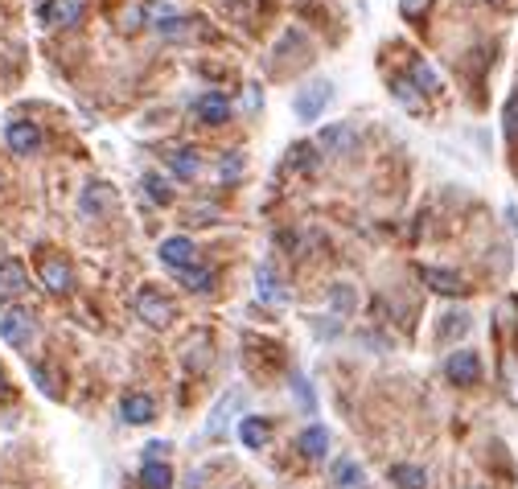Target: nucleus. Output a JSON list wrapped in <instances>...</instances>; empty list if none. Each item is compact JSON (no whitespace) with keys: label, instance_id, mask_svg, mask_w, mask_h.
<instances>
[{"label":"nucleus","instance_id":"f257e3e1","mask_svg":"<svg viewBox=\"0 0 518 489\" xmlns=\"http://www.w3.org/2000/svg\"><path fill=\"white\" fill-rule=\"evenodd\" d=\"M136 317L144 325H152V330H165V325H173L177 309H173L169 296H161V288H140L136 292Z\"/></svg>","mask_w":518,"mask_h":489},{"label":"nucleus","instance_id":"f03ea898","mask_svg":"<svg viewBox=\"0 0 518 489\" xmlns=\"http://www.w3.org/2000/svg\"><path fill=\"white\" fill-rule=\"evenodd\" d=\"M37 325H34V312L29 309H5V317H0V338L9 341L13 350H29V341H34Z\"/></svg>","mask_w":518,"mask_h":489},{"label":"nucleus","instance_id":"7ed1b4c3","mask_svg":"<svg viewBox=\"0 0 518 489\" xmlns=\"http://www.w3.org/2000/svg\"><path fill=\"white\" fill-rule=\"evenodd\" d=\"M37 276H42V284L50 288L54 296H66L74 288L71 264H66L62 255H54V251H42V259H37Z\"/></svg>","mask_w":518,"mask_h":489},{"label":"nucleus","instance_id":"20e7f679","mask_svg":"<svg viewBox=\"0 0 518 489\" xmlns=\"http://www.w3.org/2000/svg\"><path fill=\"white\" fill-rule=\"evenodd\" d=\"M445 374L453 387H474L477 379H482V358H477L474 350H456V354H448Z\"/></svg>","mask_w":518,"mask_h":489},{"label":"nucleus","instance_id":"39448f33","mask_svg":"<svg viewBox=\"0 0 518 489\" xmlns=\"http://www.w3.org/2000/svg\"><path fill=\"white\" fill-rule=\"evenodd\" d=\"M5 144H9L17 157H34V152L42 149V128L29 124V120H13V124L5 128Z\"/></svg>","mask_w":518,"mask_h":489},{"label":"nucleus","instance_id":"423d86ee","mask_svg":"<svg viewBox=\"0 0 518 489\" xmlns=\"http://www.w3.org/2000/svg\"><path fill=\"white\" fill-rule=\"evenodd\" d=\"M82 13H87V0H50L42 9V21L50 29H71L82 21Z\"/></svg>","mask_w":518,"mask_h":489},{"label":"nucleus","instance_id":"0eeeda50","mask_svg":"<svg viewBox=\"0 0 518 489\" xmlns=\"http://www.w3.org/2000/svg\"><path fill=\"white\" fill-rule=\"evenodd\" d=\"M29 288V272L21 259H0V304L17 301L21 292Z\"/></svg>","mask_w":518,"mask_h":489},{"label":"nucleus","instance_id":"6e6552de","mask_svg":"<svg viewBox=\"0 0 518 489\" xmlns=\"http://www.w3.org/2000/svg\"><path fill=\"white\" fill-rule=\"evenodd\" d=\"M194 116L202 120V124H210V128L226 124V116H231V99H226L223 91H206V95L194 99Z\"/></svg>","mask_w":518,"mask_h":489},{"label":"nucleus","instance_id":"1a4fd4ad","mask_svg":"<svg viewBox=\"0 0 518 489\" xmlns=\"http://www.w3.org/2000/svg\"><path fill=\"white\" fill-rule=\"evenodd\" d=\"M157 255H161V264L173 267V272H186V267L197 264V251H194V243H189L186 235H173V239H165Z\"/></svg>","mask_w":518,"mask_h":489},{"label":"nucleus","instance_id":"9d476101","mask_svg":"<svg viewBox=\"0 0 518 489\" xmlns=\"http://www.w3.org/2000/svg\"><path fill=\"white\" fill-rule=\"evenodd\" d=\"M330 82H309V87H304L301 91V95H296V116H301V120H317V116H321V111H325V103H330Z\"/></svg>","mask_w":518,"mask_h":489},{"label":"nucleus","instance_id":"9b49d317","mask_svg":"<svg viewBox=\"0 0 518 489\" xmlns=\"http://www.w3.org/2000/svg\"><path fill=\"white\" fill-rule=\"evenodd\" d=\"M420 280L440 296H465L469 292V284H465L456 272H445V267H420Z\"/></svg>","mask_w":518,"mask_h":489},{"label":"nucleus","instance_id":"f8f14e48","mask_svg":"<svg viewBox=\"0 0 518 489\" xmlns=\"http://www.w3.org/2000/svg\"><path fill=\"white\" fill-rule=\"evenodd\" d=\"M321 149H325V152H338V157L354 152V149H358L354 128H350V124H330V128L321 132Z\"/></svg>","mask_w":518,"mask_h":489},{"label":"nucleus","instance_id":"ddd939ff","mask_svg":"<svg viewBox=\"0 0 518 489\" xmlns=\"http://www.w3.org/2000/svg\"><path fill=\"white\" fill-rule=\"evenodd\" d=\"M296 448H301L309 461H321L325 453H330V432H325L321 424H313V427H304L301 436H296Z\"/></svg>","mask_w":518,"mask_h":489},{"label":"nucleus","instance_id":"4468645a","mask_svg":"<svg viewBox=\"0 0 518 489\" xmlns=\"http://www.w3.org/2000/svg\"><path fill=\"white\" fill-rule=\"evenodd\" d=\"M120 416H124L128 424L144 427V424H152V416H157V408H152V399H149V395H124V403H120Z\"/></svg>","mask_w":518,"mask_h":489},{"label":"nucleus","instance_id":"2eb2a0df","mask_svg":"<svg viewBox=\"0 0 518 489\" xmlns=\"http://www.w3.org/2000/svg\"><path fill=\"white\" fill-rule=\"evenodd\" d=\"M181 276V284L189 288V292H197V296H206V292H215V272L210 267H202V264H194V267H186V272H177Z\"/></svg>","mask_w":518,"mask_h":489},{"label":"nucleus","instance_id":"dca6fc26","mask_svg":"<svg viewBox=\"0 0 518 489\" xmlns=\"http://www.w3.org/2000/svg\"><path fill=\"white\" fill-rule=\"evenodd\" d=\"M239 436H243V445H247L251 453H259V448L268 445L272 427H268V419H259V416H247V419H243V427H239Z\"/></svg>","mask_w":518,"mask_h":489},{"label":"nucleus","instance_id":"f3484780","mask_svg":"<svg viewBox=\"0 0 518 489\" xmlns=\"http://www.w3.org/2000/svg\"><path fill=\"white\" fill-rule=\"evenodd\" d=\"M387 481H391L395 489H424L428 485L424 469H416V465H391V469H387Z\"/></svg>","mask_w":518,"mask_h":489},{"label":"nucleus","instance_id":"a211bd4d","mask_svg":"<svg viewBox=\"0 0 518 489\" xmlns=\"http://www.w3.org/2000/svg\"><path fill=\"white\" fill-rule=\"evenodd\" d=\"M140 485H144V489H173V469H169L165 461H144Z\"/></svg>","mask_w":518,"mask_h":489},{"label":"nucleus","instance_id":"6ab92c4d","mask_svg":"<svg viewBox=\"0 0 518 489\" xmlns=\"http://www.w3.org/2000/svg\"><path fill=\"white\" fill-rule=\"evenodd\" d=\"M169 165H173V173H177L181 181H194L197 177V165H202V160H197V149H177L169 157Z\"/></svg>","mask_w":518,"mask_h":489},{"label":"nucleus","instance_id":"aec40b11","mask_svg":"<svg viewBox=\"0 0 518 489\" xmlns=\"http://www.w3.org/2000/svg\"><path fill=\"white\" fill-rule=\"evenodd\" d=\"M255 284H259V296H264V301H268V304H284V292H280V280H276V272H272L268 264L259 267Z\"/></svg>","mask_w":518,"mask_h":489},{"label":"nucleus","instance_id":"412c9836","mask_svg":"<svg viewBox=\"0 0 518 489\" xmlns=\"http://www.w3.org/2000/svg\"><path fill=\"white\" fill-rule=\"evenodd\" d=\"M333 485L338 489H362V469H358V461H338L333 465Z\"/></svg>","mask_w":518,"mask_h":489},{"label":"nucleus","instance_id":"4be33fe9","mask_svg":"<svg viewBox=\"0 0 518 489\" xmlns=\"http://www.w3.org/2000/svg\"><path fill=\"white\" fill-rule=\"evenodd\" d=\"M194 25H202V21H189V17H165L161 25H157V34H161V37H194Z\"/></svg>","mask_w":518,"mask_h":489},{"label":"nucleus","instance_id":"5701e85b","mask_svg":"<svg viewBox=\"0 0 518 489\" xmlns=\"http://www.w3.org/2000/svg\"><path fill=\"white\" fill-rule=\"evenodd\" d=\"M144 189H149L152 202H161V206L173 202V189H169V181H165L161 173H144Z\"/></svg>","mask_w":518,"mask_h":489},{"label":"nucleus","instance_id":"b1692460","mask_svg":"<svg viewBox=\"0 0 518 489\" xmlns=\"http://www.w3.org/2000/svg\"><path fill=\"white\" fill-rule=\"evenodd\" d=\"M391 91H395V99H399L408 111H416V107H420V95H416V82H411V79H395Z\"/></svg>","mask_w":518,"mask_h":489},{"label":"nucleus","instance_id":"393cba45","mask_svg":"<svg viewBox=\"0 0 518 489\" xmlns=\"http://www.w3.org/2000/svg\"><path fill=\"white\" fill-rule=\"evenodd\" d=\"M288 165H296V169H313V144H293L288 149Z\"/></svg>","mask_w":518,"mask_h":489},{"label":"nucleus","instance_id":"a878e982","mask_svg":"<svg viewBox=\"0 0 518 489\" xmlns=\"http://www.w3.org/2000/svg\"><path fill=\"white\" fill-rule=\"evenodd\" d=\"M411 82H416V87L420 91H436L440 82H436V74H432V66H424V62H416L411 66Z\"/></svg>","mask_w":518,"mask_h":489},{"label":"nucleus","instance_id":"bb28decb","mask_svg":"<svg viewBox=\"0 0 518 489\" xmlns=\"http://www.w3.org/2000/svg\"><path fill=\"white\" fill-rule=\"evenodd\" d=\"M465 330H469V312H448V317H445V338L465 333Z\"/></svg>","mask_w":518,"mask_h":489},{"label":"nucleus","instance_id":"cd10ccee","mask_svg":"<svg viewBox=\"0 0 518 489\" xmlns=\"http://www.w3.org/2000/svg\"><path fill=\"white\" fill-rule=\"evenodd\" d=\"M34 379H37V387H42L45 395H58V387H54V379H50V370H45L42 362H34Z\"/></svg>","mask_w":518,"mask_h":489},{"label":"nucleus","instance_id":"c85d7f7f","mask_svg":"<svg viewBox=\"0 0 518 489\" xmlns=\"http://www.w3.org/2000/svg\"><path fill=\"white\" fill-rule=\"evenodd\" d=\"M506 136L510 140H518V99H510L506 103Z\"/></svg>","mask_w":518,"mask_h":489},{"label":"nucleus","instance_id":"c756f323","mask_svg":"<svg viewBox=\"0 0 518 489\" xmlns=\"http://www.w3.org/2000/svg\"><path fill=\"white\" fill-rule=\"evenodd\" d=\"M399 9H403V17H420L428 9V0H399Z\"/></svg>","mask_w":518,"mask_h":489},{"label":"nucleus","instance_id":"7c9ffc66","mask_svg":"<svg viewBox=\"0 0 518 489\" xmlns=\"http://www.w3.org/2000/svg\"><path fill=\"white\" fill-rule=\"evenodd\" d=\"M165 453H169V445H165V440H152V445L144 448V456H149V461H165Z\"/></svg>","mask_w":518,"mask_h":489},{"label":"nucleus","instance_id":"2f4dec72","mask_svg":"<svg viewBox=\"0 0 518 489\" xmlns=\"http://www.w3.org/2000/svg\"><path fill=\"white\" fill-rule=\"evenodd\" d=\"M9 395V379H5V370H0V399Z\"/></svg>","mask_w":518,"mask_h":489},{"label":"nucleus","instance_id":"473e14b6","mask_svg":"<svg viewBox=\"0 0 518 489\" xmlns=\"http://www.w3.org/2000/svg\"><path fill=\"white\" fill-rule=\"evenodd\" d=\"M223 5H226V9H235V13L243 9V0H223Z\"/></svg>","mask_w":518,"mask_h":489}]
</instances>
